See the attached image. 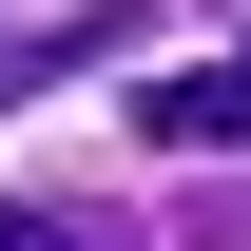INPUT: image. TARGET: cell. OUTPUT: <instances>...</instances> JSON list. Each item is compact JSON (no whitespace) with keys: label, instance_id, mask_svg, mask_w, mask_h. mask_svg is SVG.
<instances>
[{"label":"cell","instance_id":"obj_1","mask_svg":"<svg viewBox=\"0 0 251 251\" xmlns=\"http://www.w3.org/2000/svg\"><path fill=\"white\" fill-rule=\"evenodd\" d=\"M135 135H155V155H251V58H193V77H155V97H135Z\"/></svg>","mask_w":251,"mask_h":251},{"label":"cell","instance_id":"obj_2","mask_svg":"<svg viewBox=\"0 0 251 251\" xmlns=\"http://www.w3.org/2000/svg\"><path fill=\"white\" fill-rule=\"evenodd\" d=\"M116 39H155V20H20L0 39V97H58V77H97Z\"/></svg>","mask_w":251,"mask_h":251},{"label":"cell","instance_id":"obj_3","mask_svg":"<svg viewBox=\"0 0 251 251\" xmlns=\"http://www.w3.org/2000/svg\"><path fill=\"white\" fill-rule=\"evenodd\" d=\"M0 251H155V232L97 213V193H20V213H0Z\"/></svg>","mask_w":251,"mask_h":251},{"label":"cell","instance_id":"obj_4","mask_svg":"<svg viewBox=\"0 0 251 251\" xmlns=\"http://www.w3.org/2000/svg\"><path fill=\"white\" fill-rule=\"evenodd\" d=\"M174 251H251V193H193V213H174Z\"/></svg>","mask_w":251,"mask_h":251}]
</instances>
